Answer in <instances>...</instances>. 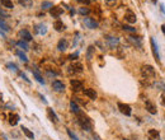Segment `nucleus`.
<instances>
[{
	"label": "nucleus",
	"mask_w": 165,
	"mask_h": 140,
	"mask_svg": "<svg viewBox=\"0 0 165 140\" xmlns=\"http://www.w3.org/2000/svg\"><path fill=\"white\" fill-rule=\"evenodd\" d=\"M78 122L80 124V126L84 129V130L86 131H92V122H90V120L85 115H83L81 112L78 115Z\"/></svg>",
	"instance_id": "f257e3e1"
},
{
	"label": "nucleus",
	"mask_w": 165,
	"mask_h": 140,
	"mask_svg": "<svg viewBox=\"0 0 165 140\" xmlns=\"http://www.w3.org/2000/svg\"><path fill=\"white\" fill-rule=\"evenodd\" d=\"M141 74L145 79H154L156 76V73H155V69L152 68L151 65H143L142 69H141Z\"/></svg>",
	"instance_id": "f03ea898"
},
{
	"label": "nucleus",
	"mask_w": 165,
	"mask_h": 140,
	"mask_svg": "<svg viewBox=\"0 0 165 140\" xmlns=\"http://www.w3.org/2000/svg\"><path fill=\"white\" fill-rule=\"evenodd\" d=\"M150 42H151V48H152V54L154 56H155L156 61L160 62V54H159V47H157V42L155 41V38L151 37V40H150Z\"/></svg>",
	"instance_id": "7ed1b4c3"
},
{
	"label": "nucleus",
	"mask_w": 165,
	"mask_h": 140,
	"mask_svg": "<svg viewBox=\"0 0 165 140\" xmlns=\"http://www.w3.org/2000/svg\"><path fill=\"white\" fill-rule=\"evenodd\" d=\"M125 20L129 24H133L137 22V17H136V14L132 12V10H127L125 14Z\"/></svg>",
	"instance_id": "20e7f679"
},
{
	"label": "nucleus",
	"mask_w": 165,
	"mask_h": 140,
	"mask_svg": "<svg viewBox=\"0 0 165 140\" xmlns=\"http://www.w3.org/2000/svg\"><path fill=\"white\" fill-rule=\"evenodd\" d=\"M70 85H71V88H72L74 92H79V90H81L84 88L83 82H81V80H78V79H71Z\"/></svg>",
	"instance_id": "39448f33"
},
{
	"label": "nucleus",
	"mask_w": 165,
	"mask_h": 140,
	"mask_svg": "<svg viewBox=\"0 0 165 140\" xmlns=\"http://www.w3.org/2000/svg\"><path fill=\"white\" fill-rule=\"evenodd\" d=\"M68 69H69L68 70L69 74H72V73H74V74H76V73H81L83 71V65L80 64V62H75V64L70 65Z\"/></svg>",
	"instance_id": "423d86ee"
},
{
	"label": "nucleus",
	"mask_w": 165,
	"mask_h": 140,
	"mask_svg": "<svg viewBox=\"0 0 165 140\" xmlns=\"http://www.w3.org/2000/svg\"><path fill=\"white\" fill-rule=\"evenodd\" d=\"M118 108H119V111H121V113L126 115V116H131V113H132L131 106H128V104H126V103H121V102H119L118 103Z\"/></svg>",
	"instance_id": "0eeeda50"
},
{
	"label": "nucleus",
	"mask_w": 165,
	"mask_h": 140,
	"mask_svg": "<svg viewBox=\"0 0 165 140\" xmlns=\"http://www.w3.org/2000/svg\"><path fill=\"white\" fill-rule=\"evenodd\" d=\"M84 24H85L86 28H89V29H95V28H98V22H95L94 18H89V17L84 18Z\"/></svg>",
	"instance_id": "6e6552de"
},
{
	"label": "nucleus",
	"mask_w": 165,
	"mask_h": 140,
	"mask_svg": "<svg viewBox=\"0 0 165 140\" xmlns=\"http://www.w3.org/2000/svg\"><path fill=\"white\" fill-rule=\"evenodd\" d=\"M145 107H146V110L149 111V113H151V115H156V106H155V103H152L151 101H149V99H146L145 101Z\"/></svg>",
	"instance_id": "1a4fd4ad"
},
{
	"label": "nucleus",
	"mask_w": 165,
	"mask_h": 140,
	"mask_svg": "<svg viewBox=\"0 0 165 140\" xmlns=\"http://www.w3.org/2000/svg\"><path fill=\"white\" fill-rule=\"evenodd\" d=\"M52 88L56 92H64L65 90V84L62 82H60V80H55V82H52Z\"/></svg>",
	"instance_id": "9d476101"
},
{
	"label": "nucleus",
	"mask_w": 165,
	"mask_h": 140,
	"mask_svg": "<svg viewBox=\"0 0 165 140\" xmlns=\"http://www.w3.org/2000/svg\"><path fill=\"white\" fill-rule=\"evenodd\" d=\"M34 31H36V33L43 36V34L47 33V27L45 26L43 23H40V24H36V26H34Z\"/></svg>",
	"instance_id": "9b49d317"
},
{
	"label": "nucleus",
	"mask_w": 165,
	"mask_h": 140,
	"mask_svg": "<svg viewBox=\"0 0 165 140\" xmlns=\"http://www.w3.org/2000/svg\"><path fill=\"white\" fill-rule=\"evenodd\" d=\"M106 40L108 42V45L112 47V48H116L119 45V40L116 37H112V36H106Z\"/></svg>",
	"instance_id": "f8f14e48"
},
{
	"label": "nucleus",
	"mask_w": 165,
	"mask_h": 140,
	"mask_svg": "<svg viewBox=\"0 0 165 140\" xmlns=\"http://www.w3.org/2000/svg\"><path fill=\"white\" fill-rule=\"evenodd\" d=\"M128 41L131 42L133 46H136V47H139V48H141V46H142V43H141V37L129 36V37H128Z\"/></svg>",
	"instance_id": "ddd939ff"
},
{
	"label": "nucleus",
	"mask_w": 165,
	"mask_h": 140,
	"mask_svg": "<svg viewBox=\"0 0 165 140\" xmlns=\"http://www.w3.org/2000/svg\"><path fill=\"white\" fill-rule=\"evenodd\" d=\"M62 13H64V9L60 8V6H54V8L50 10V14L54 17V18H58Z\"/></svg>",
	"instance_id": "4468645a"
},
{
	"label": "nucleus",
	"mask_w": 165,
	"mask_h": 140,
	"mask_svg": "<svg viewBox=\"0 0 165 140\" xmlns=\"http://www.w3.org/2000/svg\"><path fill=\"white\" fill-rule=\"evenodd\" d=\"M69 47V42L65 40V38H61L57 43V50L58 51H66Z\"/></svg>",
	"instance_id": "2eb2a0df"
},
{
	"label": "nucleus",
	"mask_w": 165,
	"mask_h": 140,
	"mask_svg": "<svg viewBox=\"0 0 165 140\" xmlns=\"http://www.w3.org/2000/svg\"><path fill=\"white\" fill-rule=\"evenodd\" d=\"M84 96H86L88 98H90V99H97L98 94L94 89L92 88H88V89H84Z\"/></svg>",
	"instance_id": "dca6fc26"
},
{
	"label": "nucleus",
	"mask_w": 165,
	"mask_h": 140,
	"mask_svg": "<svg viewBox=\"0 0 165 140\" xmlns=\"http://www.w3.org/2000/svg\"><path fill=\"white\" fill-rule=\"evenodd\" d=\"M19 37L22 38L23 41H27V42L32 40V34L28 32L27 29H22V31H19Z\"/></svg>",
	"instance_id": "f3484780"
},
{
	"label": "nucleus",
	"mask_w": 165,
	"mask_h": 140,
	"mask_svg": "<svg viewBox=\"0 0 165 140\" xmlns=\"http://www.w3.org/2000/svg\"><path fill=\"white\" fill-rule=\"evenodd\" d=\"M54 28L56 31H57V32H62V31L65 29V24H64V22H62V20H60V19H57L56 20V22L54 23Z\"/></svg>",
	"instance_id": "a211bd4d"
},
{
	"label": "nucleus",
	"mask_w": 165,
	"mask_h": 140,
	"mask_svg": "<svg viewBox=\"0 0 165 140\" xmlns=\"http://www.w3.org/2000/svg\"><path fill=\"white\" fill-rule=\"evenodd\" d=\"M47 115H48V117H50V120L52 121V122H58V117H57V115L54 112V110L52 108H47Z\"/></svg>",
	"instance_id": "6ab92c4d"
},
{
	"label": "nucleus",
	"mask_w": 165,
	"mask_h": 140,
	"mask_svg": "<svg viewBox=\"0 0 165 140\" xmlns=\"http://www.w3.org/2000/svg\"><path fill=\"white\" fill-rule=\"evenodd\" d=\"M32 73H33L34 79H36L40 84H45V83H46V82H45V79H43V76H42V75L40 74V71H38V70H33Z\"/></svg>",
	"instance_id": "aec40b11"
},
{
	"label": "nucleus",
	"mask_w": 165,
	"mask_h": 140,
	"mask_svg": "<svg viewBox=\"0 0 165 140\" xmlns=\"http://www.w3.org/2000/svg\"><path fill=\"white\" fill-rule=\"evenodd\" d=\"M15 45L18 47H20V48H23L24 51H28L29 50V45L27 43V41H23V40H19V41H17L15 42Z\"/></svg>",
	"instance_id": "412c9836"
},
{
	"label": "nucleus",
	"mask_w": 165,
	"mask_h": 140,
	"mask_svg": "<svg viewBox=\"0 0 165 140\" xmlns=\"http://www.w3.org/2000/svg\"><path fill=\"white\" fill-rule=\"evenodd\" d=\"M19 122V116L18 115H15V113H12V115H9V124L12 125V126H15Z\"/></svg>",
	"instance_id": "4be33fe9"
},
{
	"label": "nucleus",
	"mask_w": 165,
	"mask_h": 140,
	"mask_svg": "<svg viewBox=\"0 0 165 140\" xmlns=\"http://www.w3.org/2000/svg\"><path fill=\"white\" fill-rule=\"evenodd\" d=\"M18 3L23 8H31L33 5V0H18Z\"/></svg>",
	"instance_id": "5701e85b"
},
{
	"label": "nucleus",
	"mask_w": 165,
	"mask_h": 140,
	"mask_svg": "<svg viewBox=\"0 0 165 140\" xmlns=\"http://www.w3.org/2000/svg\"><path fill=\"white\" fill-rule=\"evenodd\" d=\"M0 1H1V5L6 9H13L14 8V4H13L12 0H0Z\"/></svg>",
	"instance_id": "b1692460"
},
{
	"label": "nucleus",
	"mask_w": 165,
	"mask_h": 140,
	"mask_svg": "<svg viewBox=\"0 0 165 140\" xmlns=\"http://www.w3.org/2000/svg\"><path fill=\"white\" fill-rule=\"evenodd\" d=\"M41 8L43 9V10H47V9L51 10L52 8H54V3H52V1H47V0H46V1H43L41 4Z\"/></svg>",
	"instance_id": "393cba45"
},
{
	"label": "nucleus",
	"mask_w": 165,
	"mask_h": 140,
	"mask_svg": "<svg viewBox=\"0 0 165 140\" xmlns=\"http://www.w3.org/2000/svg\"><path fill=\"white\" fill-rule=\"evenodd\" d=\"M70 108H71V112H74V113H76V115L80 113V108H79L78 104L74 102V101H71V102H70Z\"/></svg>",
	"instance_id": "a878e982"
},
{
	"label": "nucleus",
	"mask_w": 165,
	"mask_h": 140,
	"mask_svg": "<svg viewBox=\"0 0 165 140\" xmlns=\"http://www.w3.org/2000/svg\"><path fill=\"white\" fill-rule=\"evenodd\" d=\"M22 130H23V132L26 134V136L27 138H29V139H34V134L32 131H29L28 129L26 127V126H22Z\"/></svg>",
	"instance_id": "bb28decb"
},
{
	"label": "nucleus",
	"mask_w": 165,
	"mask_h": 140,
	"mask_svg": "<svg viewBox=\"0 0 165 140\" xmlns=\"http://www.w3.org/2000/svg\"><path fill=\"white\" fill-rule=\"evenodd\" d=\"M149 135H150V138L152 139H159V131L157 130H154V129H151V130H149Z\"/></svg>",
	"instance_id": "cd10ccee"
},
{
	"label": "nucleus",
	"mask_w": 165,
	"mask_h": 140,
	"mask_svg": "<svg viewBox=\"0 0 165 140\" xmlns=\"http://www.w3.org/2000/svg\"><path fill=\"white\" fill-rule=\"evenodd\" d=\"M0 28H3V31H4V32H9V31H10L9 26L5 23V20H3L1 18H0Z\"/></svg>",
	"instance_id": "c85d7f7f"
},
{
	"label": "nucleus",
	"mask_w": 165,
	"mask_h": 140,
	"mask_svg": "<svg viewBox=\"0 0 165 140\" xmlns=\"http://www.w3.org/2000/svg\"><path fill=\"white\" fill-rule=\"evenodd\" d=\"M6 68L9 70H12V71H14V73H18V66L14 64V62H8V64H6Z\"/></svg>",
	"instance_id": "c756f323"
},
{
	"label": "nucleus",
	"mask_w": 165,
	"mask_h": 140,
	"mask_svg": "<svg viewBox=\"0 0 165 140\" xmlns=\"http://www.w3.org/2000/svg\"><path fill=\"white\" fill-rule=\"evenodd\" d=\"M17 55L19 56V59H20V60H22L23 62H27V61H28V57H27V55L24 54V52H22L20 50H18V51H17Z\"/></svg>",
	"instance_id": "7c9ffc66"
},
{
	"label": "nucleus",
	"mask_w": 165,
	"mask_h": 140,
	"mask_svg": "<svg viewBox=\"0 0 165 140\" xmlns=\"http://www.w3.org/2000/svg\"><path fill=\"white\" fill-rule=\"evenodd\" d=\"M79 13L81 14V15H86V14H89V13H90V9H89V8H86V6H81V8L79 9Z\"/></svg>",
	"instance_id": "2f4dec72"
},
{
	"label": "nucleus",
	"mask_w": 165,
	"mask_h": 140,
	"mask_svg": "<svg viewBox=\"0 0 165 140\" xmlns=\"http://www.w3.org/2000/svg\"><path fill=\"white\" fill-rule=\"evenodd\" d=\"M155 88H159V90H165V84L163 82L155 83Z\"/></svg>",
	"instance_id": "473e14b6"
},
{
	"label": "nucleus",
	"mask_w": 165,
	"mask_h": 140,
	"mask_svg": "<svg viewBox=\"0 0 165 140\" xmlns=\"http://www.w3.org/2000/svg\"><path fill=\"white\" fill-rule=\"evenodd\" d=\"M125 31H128V32H131V33H135L136 32V28H133V27H131V26H123L122 27Z\"/></svg>",
	"instance_id": "72a5a7b5"
},
{
	"label": "nucleus",
	"mask_w": 165,
	"mask_h": 140,
	"mask_svg": "<svg viewBox=\"0 0 165 140\" xmlns=\"http://www.w3.org/2000/svg\"><path fill=\"white\" fill-rule=\"evenodd\" d=\"M104 1H106V4L108 6H114L116 3H117V0H104Z\"/></svg>",
	"instance_id": "f704fd0d"
},
{
	"label": "nucleus",
	"mask_w": 165,
	"mask_h": 140,
	"mask_svg": "<svg viewBox=\"0 0 165 140\" xmlns=\"http://www.w3.org/2000/svg\"><path fill=\"white\" fill-rule=\"evenodd\" d=\"M68 134L70 135V138H71L72 140H79V139H78V136H76L75 134H74V132H72L71 130H69V129H68Z\"/></svg>",
	"instance_id": "c9c22d12"
},
{
	"label": "nucleus",
	"mask_w": 165,
	"mask_h": 140,
	"mask_svg": "<svg viewBox=\"0 0 165 140\" xmlns=\"http://www.w3.org/2000/svg\"><path fill=\"white\" fill-rule=\"evenodd\" d=\"M93 50H94V48H93V46H90L89 48H88V59H89V60H90V59H92V52H93Z\"/></svg>",
	"instance_id": "e433bc0d"
},
{
	"label": "nucleus",
	"mask_w": 165,
	"mask_h": 140,
	"mask_svg": "<svg viewBox=\"0 0 165 140\" xmlns=\"http://www.w3.org/2000/svg\"><path fill=\"white\" fill-rule=\"evenodd\" d=\"M80 4H84V5H89L90 4V0H76Z\"/></svg>",
	"instance_id": "4c0bfd02"
},
{
	"label": "nucleus",
	"mask_w": 165,
	"mask_h": 140,
	"mask_svg": "<svg viewBox=\"0 0 165 140\" xmlns=\"http://www.w3.org/2000/svg\"><path fill=\"white\" fill-rule=\"evenodd\" d=\"M20 76H22V79L24 80V82H27V83H31V82H29V79L27 78V75L24 74V73H20Z\"/></svg>",
	"instance_id": "58836bf2"
},
{
	"label": "nucleus",
	"mask_w": 165,
	"mask_h": 140,
	"mask_svg": "<svg viewBox=\"0 0 165 140\" xmlns=\"http://www.w3.org/2000/svg\"><path fill=\"white\" fill-rule=\"evenodd\" d=\"M76 57H78V52H76V54H72V55H70V56H69L70 60H74V59H76Z\"/></svg>",
	"instance_id": "ea45409f"
},
{
	"label": "nucleus",
	"mask_w": 165,
	"mask_h": 140,
	"mask_svg": "<svg viewBox=\"0 0 165 140\" xmlns=\"http://www.w3.org/2000/svg\"><path fill=\"white\" fill-rule=\"evenodd\" d=\"M0 15H3V17H8V14H6V13H4V12H3L1 9H0Z\"/></svg>",
	"instance_id": "a19ab883"
},
{
	"label": "nucleus",
	"mask_w": 165,
	"mask_h": 140,
	"mask_svg": "<svg viewBox=\"0 0 165 140\" xmlns=\"http://www.w3.org/2000/svg\"><path fill=\"white\" fill-rule=\"evenodd\" d=\"M160 8H161V12L165 14V5H164V4H161V5H160Z\"/></svg>",
	"instance_id": "79ce46f5"
},
{
	"label": "nucleus",
	"mask_w": 165,
	"mask_h": 140,
	"mask_svg": "<svg viewBox=\"0 0 165 140\" xmlns=\"http://www.w3.org/2000/svg\"><path fill=\"white\" fill-rule=\"evenodd\" d=\"M161 103H163V106H165V96L161 97Z\"/></svg>",
	"instance_id": "37998d69"
},
{
	"label": "nucleus",
	"mask_w": 165,
	"mask_h": 140,
	"mask_svg": "<svg viewBox=\"0 0 165 140\" xmlns=\"http://www.w3.org/2000/svg\"><path fill=\"white\" fill-rule=\"evenodd\" d=\"M161 31H163V33L165 34V24H164V26H161Z\"/></svg>",
	"instance_id": "c03bdc74"
},
{
	"label": "nucleus",
	"mask_w": 165,
	"mask_h": 140,
	"mask_svg": "<svg viewBox=\"0 0 165 140\" xmlns=\"http://www.w3.org/2000/svg\"><path fill=\"white\" fill-rule=\"evenodd\" d=\"M94 138H95V140H100V139H99V136H97V135H94Z\"/></svg>",
	"instance_id": "a18cd8bd"
},
{
	"label": "nucleus",
	"mask_w": 165,
	"mask_h": 140,
	"mask_svg": "<svg viewBox=\"0 0 165 140\" xmlns=\"http://www.w3.org/2000/svg\"><path fill=\"white\" fill-rule=\"evenodd\" d=\"M1 101H3V94L0 93V102H1Z\"/></svg>",
	"instance_id": "49530a36"
},
{
	"label": "nucleus",
	"mask_w": 165,
	"mask_h": 140,
	"mask_svg": "<svg viewBox=\"0 0 165 140\" xmlns=\"http://www.w3.org/2000/svg\"><path fill=\"white\" fill-rule=\"evenodd\" d=\"M159 140H165V139H160V138H159Z\"/></svg>",
	"instance_id": "de8ad7c7"
}]
</instances>
